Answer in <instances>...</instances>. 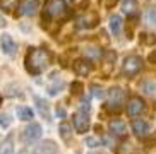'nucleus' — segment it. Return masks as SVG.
<instances>
[{"label": "nucleus", "instance_id": "1", "mask_svg": "<svg viewBox=\"0 0 156 154\" xmlns=\"http://www.w3.org/2000/svg\"><path fill=\"white\" fill-rule=\"evenodd\" d=\"M51 64V53L43 48H29L24 57V65L31 75H40L50 67Z\"/></svg>", "mask_w": 156, "mask_h": 154}, {"label": "nucleus", "instance_id": "2", "mask_svg": "<svg viewBox=\"0 0 156 154\" xmlns=\"http://www.w3.org/2000/svg\"><path fill=\"white\" fill-rule=\"evenodd\" d=\"M69 9H67V2L65 0H45V7H43V27L53 21H62L67 17Z\"/></svg>", "mask_w": 156, "mask_h": 154}, {"label": "nucleus", "instance_id": "3", "mask_svg": "<svg viewBox=\"0 0 156 154\" xmlns=\"http://www.w3.org/2000/svg\"><path fill=\"white\" fill-rule=\"evenodd\" d=\"M142 65H144V60L137 55H130L127 58L124 60V64H122V75L124 77H134L137 75L139 72L142 70Z\"/></svg>", "mask_w": 156, "mask_h": 154}, {"label": "nucleus", "instance_id": "4", "mask_svg": "<svg viewBox=\"0 0 156 154\" xmlns=\"http://www.w3.org/2000/svg\"><path fill=\"white\" fill-rule=\"evenodd\" d=\"M125 93L122 87H112L106 93V108L110 111H120L122 103H124Z\"/></svg>", "mask_w": 156, "mask_h": 154}, {"label": "nucleus", "instance_id": "5", "mask_svg": "<svg viewBox=\"0 0 156 154\" xmlns=\"http://www.w3.org/2000/svg\"><path fill=\"white\" fill-rule=\"evenodd\" d=\"M125 111H127L129 117H132V118L139 117V115L144 111V101H142V98H139V96H132V98L127 101Z\"/></svg>", "mask_w": 156, "mask_h": 154}, {"label": "nucleus", "instance_id": "6", "mask_svg": "<svg viewBox=\"0 0 156 154\" xmlns=\"http://www.w3.org/2000/svg\"><path fill=\"white\" fill-rule=\"evenodd\" d=\"M58 152V145L53 141H41L33 147V154H57Z\"/></svg>", "mask_w": 156, "mask_h": 154}, {"label": "nucleus", "instance_id": "7", "mask_svg": "<svg viewBox=\"0 0 156 154\" xmlns=\"http://www.w3.org/2000/svg\"><path fill=\"white\" fill-rule=\"evenodd\" d=\"M74 128H76L77 134H86L89 130V117H87V113L77 111L74 115Z\"/></svg>", "mask_w": 156, "mask_h": 154}, {"label": "nucleus", "instance_id": "8", "mask_svg": "<svg viewBox=\"0 0 156 154\" xmlns=\"http://www.w3.org/2000/svg\"><path fill=\"white\" fill-rule=\"evenodd\" d=\"M41 134H43V128L40 123H29L28 127L24 128L23 135H24V141L26 142H34L41 137Z\"/></svg>", "mask_w": 156, "mask_h": 154}, {"label": "nucleus", "instance_id": "9", "mask_svg": "<svg viewBox=\"0 0 156 154\" xmlns=\"http://www.w3.org/2000/svg\"><path fill=\"white\" fill-rule=\"evenodd\" d=\"M0 46H2V51H4L5 55H9V57L16 55V50H17L16 41L12 40V36L7 34V33H4V34L0 36Z\"/></svg>", "mask_w": 156, "mask_h": 154}, {"label": "nucleus", "instance_id": "10", "mask_svg": "<svg viewBox=\"0 0 156 154\" xmlns=\"http://www.w3.org/2000/svg\"><path fill=\"white\" fill-rule=\"evenodd\" d=\"M98 23H100V16H98V12H94V10H89L87 14H84L83 17H79V26L86 27V29L96 27Z\"/></svg>", "mask_w": 156, "mask_h": 154}, {"label": "nucleus", "instance_id": "11", "mask_svg": "<svg viewBox=\"0 0 156 154\" xmlns=\"http://www.w3.org/2000/svg\"><path fill=\"white\" fill-rule=\"evenodd\" d=\"M72 68H74V72L77 74V75L84 77V75H87V74L93 70V65H91V62H89L87 58H77V60H74L72 62Z\"/></svg>", "mask_w": 156, "mask_h": 154}, {"label": "nucleus", "instance_id": "12", "mask_svg": "<svg viewBox=\"0 0 156 154\" xmlns=\"http://www.w3.org/2000/svg\"><path fill=\"white\" fill-rule=\"evenodd\" d=\"M108 130L113 137H125L127 135V127H125V123L119 118H115V120H110L108 123Z\"/></svg>", "mask_w": 156, "mask_h": 154}, {"label": "nucleus", "instance_id": "13", "mask_svg": "<svg viewBox=\"0 0 156 154\" xmlns=\"http://www.w3.org/2000/svg\"><path fill=\"white\" fill-rule=\"evenodd\" d=\"M40 9V0H26L23 5H21V16H34Z\"/></svg>", "mask_w": 156, "mask_h": 154}, {"label": "nucleus", "instance_id": "14", "mask_svg": "<svg viewBox=\"0 0 156 154\" xmlns=\"http://www.w3.org/2000/svg\"><path fill=\"white\" fill-rule=\"evenodd\" d=\"M83 53H84V57H86L89 62H98V60L103 57V51H101V48H98V46H94V45H87V46H84V50H83Z\"/></svg>", "mask_w": 156, "mask_h": 154}, {"label": "nucleus", "instance_id": "15", "mask_svg": "<svg viewBox=\"0 0 156 154\" xmlns=\"http://www.w3.org/2000/svg\"><path fill=\"white\" fill-rule=\"evenodd\" d=\"M57 75H58L57 72H53L50 75V82H53V84H50V86H48V94H50V96H57L60 91L64 89V81H62V79H58Z\"/></svg>", "mask_w": 156, "mask_h": 154}, {"label": "nucleus", "instance_id": "16", "mask_svg": "<svg viewBox=\"0 0 156 154\" xmlns=\"http://www.w3.org/2000/svg\"><path fill=\"white\" fill-rule=\"evenodd\" d=\"M34 103H36L38 113L41 115V117L45 118V120H51V115H50V104L46 103V100H41V98L34 96Z\"/></svg>", "mask_w": 156, "mask_h": 154}, {"label": "nucleus", "instance_id": "17", "mask_svg": "<svg viewBox=\"0 0 156 154\" xmlns=\"http://www.w3.org/2000/svg\"><path fill=\"white\" fill-rule=\"evenodd\" d=\"M132 132L137 137H146L149 132V123L144 120H134L132 122Z\"/></svg>", "mask_w": 156, "mask_h": 154}, {"label": "nucleus", "instance_id": "18", "mask_svg": "<svg viewBox=\"0 0 156 154\" xmlns=\"http://www.w3.org/2000/svg\"><path fill=\"white\" fill-rule=\"evenodd\" d=\"M144 24H147L149 27H156V7H147L142 14Z\"/></svg>", "mask_w": 156, "mask_h": 154}, {"label": "nucleus", "instance_id": "19", "mask_svg": "<svg viewBox=\"0 0 156 154\" xmlns=\"http://www.w3.org/2000/svg\"><path fill=\"white\" fill-rule=\"evenodd\" d=\"M16 113H17V118L23 120V122H31L33 117H34V113H33V110L29 106H17Z\"/></svg>", "mask_w": 156, "mask_h": 154}, {"label": "nucleus", "instance_id": "20", "mask_svg": "<svg viewBox=\"0 0 156 154\" xmlns=\"http://www.w3.org/2000/svg\"><path fill=\"white\" fill-rule=\"evenodd\" d=\"M110 31L113 33V36H119L120 31H122V17L117 14L110 17Z\"/></svg>", "mask_w": 156, "mask_h": 154}, {"label": "nucleus", "instance_id": "21", "mask_svg": "<svg viewBox=\"0 0 156 154\" xmlns=\"http://www.w3.org/2000/svg\"><path fill=\"white\" fill-rule=\"evenodd\" d=\"M139 87H141L142 94H146V96H154L156 94V84L151 81H142L141 84H139Z\"/></svg>", "mask_w": 156, "mask_h": 154}, {"label": "nucleus", "instance_id": "22", "mask_svg": "<svg viewBox=\"0 0 156 154\" xmlns=\"http://www.w3.org/2000/svg\"><path fill=\"white\" fill-rule=\"evenodd\" d=\"M58 134L65 142H70V139H72V127H70L69 123H60Z\"/></svg>", "mask_w": 156, "mask_h": 154}, {"label": "nucleus", "instance_id": "23", "mask_svg": "<svg viewBox=\"0 0 156 154\" xmlns=\"http://www.w3.org/2000/svg\"><path fill=\"white\" fill-rule=\"evenodd\" d=\"M19 0H0V10L4 12H12L14 9H17Z\"/></svg>", "mask_w": 156, "mask_h": 154}, {"label": "nucleus", "instance_id": "24", "mask_svg": "<svg viewBox=\"0 0 156 154\" xmlns=\"http://www.w3.org/2000/svg\"><path fill=\"white\" fill-rule=\"evenodd\" d=\"M12 152H14V144H12V135H9L0 144V154H12Z\"/></svg>", "mask_w": 156, "mask_h": 154}, {"label": "nucleus", "instance_id": "25", "mask_svg": "<svg viewBox=\"0 0 156 154\" xmlns=\"http://www.w3.org/2000/svg\"><path fill=\"white\" fill-rule=\"evenodd\" d=\"M5 96H7V98L21 96V87H19V84L12 82V84H9V86H5Z\"/></svg>", "mask_w": 156, "mask_h": 154}, {"label": "nucleus", "instance_id": "26", "mask_svg": "<svg viewBox=\"0 0 156 154\" xmlns=\"http://www.w3.org/2000/svg\"><path fill=\"white\" fill-rule=\"evenodd\" d=\"M84 91V84L79 81H74L72 84H70V93H72V96H81Z\"/></svg>", "mask_w": 156, "mask_h": 154}, {"label": "nucleus", "instance_id": "27", "mask_svg": "<svg viewBox=\"0 0 156 154\" xmlns=\"http://www.w3.org/2000/svg\"><path fill=\"white\" fill-rule=\"evenodd\" d=\"M141 43H144V45H154L156 36L154 34H149V33H142L141 34Z\"/></svg>", "mask_w": 156, "mask_h": 154}, {"label": "nucleus", "instance_id": "28", "mask_svg": "<svg viewBox=\"0 0 156 154\" xmlns=\"http://www.w3.org/2000/svg\"><path fill=\"white\" fill-rule=\"evenodd\" d=\"M84 144L87 145V147H91V149H94V147H98L100 144V141H98L96 137H86V141H84Z\"/></svg>", "mask_w": 156, "mask_h": 154}, {"label": "nucleus", "instance_id": "29", "mask_svg": "<svg viewBox=\"0 0 156 154\" xmlns=\"http://www.w3.org/2000/svg\"><path fill=\"white\" fill-rule=\"evenodd\" d=\"M134 9H136V4H134V0H125L124 2V10L127 14H132Z\"/></svg>", "mask_w": 156, "mask_h": 154}, {"label": "nucleus", "instance_id": "30", "mask_svg": "<svg viewBox=\"0 0 156 154\" xmlns=\"http://www.w3.org/2000/svg\"><path fill=\"white\" fill-rule=\"evenodd\" d=\"M10 123H12V120H10L9 115H0V127H9Z\"/></svg>", "mask_w": 156, "mask_h": 154}, {"label": "nucleus", "instance_id": "31", "mask_svg": "<svg viewBox=\"0 0 156 154\" xmlns=\"http://www.w3.org/2000/svg\"><path fill=\"white\" fill-rule=\"evenodd\" d=\"M91 89H93V96H94V98H98V100H101V98H103V89H101V87L93 86Z\"/></svg>", "mask_w": 156, "mask_h": 154}, {"label": "nucleus", "instance_id": "32", "mask_svg": "<svg viewBox=\"0 0 156 154\" xmlns=\"http://www.w3.org/2000/svg\"><path fill=\"white\" fill-rule=\"evenodd\" d=\"M55 115L60 118V120H64V118L67 117V111H65V108H62V106H57V110H55Z\"/></svg>", "mask_w": 156, "mask_h": 154}, {"label": "nucleus", "instance_id": "33", "mask_svg": "<svg viewBox=\"0 0 156 154\" xmlns=\"http://www.w3.org/2000/svg\"><path fill=\"white\" fill-rule=\"evenodd\" d=\"M89 110H91V106H89V103H86V101H83V103H81V106H79V111H83V113L89 115Z\"/></svg>", "mask_w": 156, "mask_h": 154}, {"label": "nucleus", "instance_id": "34", "mask_svg": "<svg viewBox=\"0 0 156 154\" xmlns=\"http://www.w3.org/2000/svg\"><path fill=\"white\" fill-rule=\"evenodd\" d=\"M147 62H149V64H153V65H156V50H153L151 53L147 55Z\"/></svg>", "mask_w": 156, "mask_h": 154}, {"label": "nucleus", "instance_id": "35", "mask_svg": "<svg viewBox=\"0 0 156 154\" xmlns=\"http://www.w3.org/2000/svg\"><path fill=\"white\" fill-rule=\"evenodd\" d=\"M117 4H119V0H105V7L106 9H113Z\"/></svg>", "mask_w": 156, "mask_h": 154}, {"label": "nucleus", "instance_id": "36", "mask_svg": "<svg viewBox=\"0 0 156 154\" xmlns=\"http://www.w3.org/2000/svg\"><path fill=\"white\" fill-rule=\"evenodd\" d=\"M103 142H105V144L108 145V147H115V142L112 141L110 137H103Z\"/></svg>", "mask_w": 156, "mask_h": 154}, {"label": "nucleus", "instance_id": "37", "mask_svg": "<svg viewBox=\"0 0 156 154\" xmlns=\"http://www.w3.org/2000/svg\"><path fill=\"white\" fill-rule=\"evenodd\" d=\"M65 2H69V4H72V2H76V0H65Z\"/></svg>", "mask_w": 156, "mask_h": 154}, {"label": "nucleus", "instance_id": "38", "mask_svg": "<svg viewBox=\"0 0 156 154\" xmlns=\"http://www.w3.org/2000/svg\"><path fill=\"white\" fill-rule=\"evenodd\" d=\"M0 104H2V94H0Z\"/></svg>", "mask_w": 156, "mask_h": 154}]
</instances>
